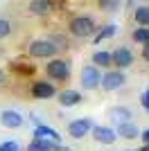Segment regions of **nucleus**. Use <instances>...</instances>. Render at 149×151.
<instances>
[{"label": "nucleus", "mask_w": 149, "mask_h": 151, "mask_svg": "<svg viewBox=\"0 0 149 151\" xmlns=\"http://www.w3.org/2000/svg\"><path fill=\"white\" fill-rule=\"evenodd\" d=\"M70 34H72L74 38H90L97 34V23H95L90 16H74L72 20H70Z\"/></svg>", "instance_id": "1"}, {"label": "nucleus", "mask_w": 149, "mask_h": 151, "mask_svg": "<svg viewBox=\"0 0 149 151\" xmlns=\"http://www.w3.org/2000/svg\"><path fill=\"white\" fill-rule=\"evenodd\" d=\"M45 75H48L50 81H59V83H66L70 79V63L61 57H54L45 63Z\"/></svg>", "instance_id": "2"}, {"label": "nucleus", "mask_w": 149, "mask_h": 151, "mask_svg": "<svg viewBox=\"0 0 149 151\" xmlns=\"http://www.w3.org/2000/svg\"><path fill=\"white\" fill-rule=\"evenodd\" d=\"M27 52H30L32 59H54L56 57V47L50 43L48 38H34L27 45Z\"/></svg>", "instance_id": "3"}, {"label": "nucleus", "mask_w": 149, "mask_h": 151, "mask_svg": "<svg viewBox=\"0 0 149 151\" xmlns=\"http://www.w3.org/2000/svg\"><path fill=\"white\" fill-rule=\"evenodd\" d=\"M79 81H81V88L84 90H95L99 88V83H102V70L97 65H84L81 68V75H79Z\"/></svg>", "instance_id": "4"}, {"label": "nucleus", "mask_w": 149, "mask_h": 151, "mask_svg": "<svg viewBox=\"0 0 149 151\" xmlns=\"http://www.w3.org/2000/svg\"><path fill=\"white\" fill-rule=\"evenodd\" d=\"M124 83H127V75H124L122 70H106L104 75H102L99 88L106 90V93H113V90H120Z\"/></svg>", "instance_id": "5"}, {"label": "nucleus", "mask_w": 149, "mask_h": 151, "mask_svg": "<svg viewBox=\"0 0 149 151\" xmlns=\"http://www.w3.org/2000/svg\"><path fill=\"white\" fill-rule=\"evenodd\" d=\"M95 122L90 120V117H79V120H72L68 124V135L74 140H81L86 138V135H90V131H93Z\"/></svg>", "instance_id": "6"}, {"label": "nucleus", "mask_w": 149, "mask_h": 151, "mask_svg": "<svg viewBox=\"0 0 149 151\" xmlns=\"http://www.w3.org/2000/svg\"><path fill=\"white\" fill-rule=\"evenodd\" d=\"M90 135H93L95 142H99V145H113L115 140H118V133H115V129L113 126H104V124H95L93 126V131H90Z\"/></svg>", "instance_id": "7"}, {"label": "nucleus", "mask_w": 149, "mask_h": 151, "mask_svg": "<svg viewBox=\"0 0 149 151\" xmlns=\"http://www.w3.org/2000/svg\"><path fill=\"white\" fill-rule=\"evenodd\" d=\"M30 93H32V97L34 99H52V97H56V86L52 81H34L32 83V88H30Z\"/></svg>", "instance_id": "8"}, {"label": "nucleus", "mask_w": 149, "mask_h": 151, "mask_svg": "<svg viewBox=\"0 0 149 151\" xmlns=\"http://www.w3.org/2000/svg\"><path fill=\"white\" fill-rule=\"evenodd\" d=\"M56 101H59V106H63V108H72V106H77V104L84 101V95H81L79 90H74V88H66V90H59V93H56Z\"/></svg>", "instance_id": "9"}, {"label": "nucleus", "mask_w": 149, "mask_h": 151, "mask_svg": "<svg viewBox=\"0 0 149 151\" xmlns=\"http://www.w3.org/2000/svg\"><path fill=\"white\" fill-rule=\"evenodd\" d=\"M27 151H70L68 147H63L61 142H52L48 138H32L27 145Z\"/></svg>", "instance_id": "10"}, {"label": "nucleus", "mask_w": 149, "mask_h": 151, "mask_svg": "<svg viewBox=\"0 0 149 151\" xmlns=\"http://www.w3.org/2000/svg\"><path fill=\"white\" fill-rule=\"evenodd\" d=\"M133 52L129 50V47H118V50H113L111 54V61L113 65H115V70H124V68H131L133 65Z\"/></svg>", "instance_id": "11"}, {"label": "nucleus", "mask_w": 149, "mask_h": 151, "mask_svg": "<svg viewBox=\"0 0 149 151\" xmlns=\"http://www.w3.org/2000/svg\"><path fill=\"white\" fill-rule=\"evenodd\" d=\"M0 124L5 126V129H20L25 124V117H23V113L14 111V108H5L0 113Z\"/></svg>", "instance_id": "12"}, {"label": "nucleus", "mask_w": 149, "mask_h": 151, "mask_svg": "<svg viewBox=\"0 0 149 151\" xmlns=\"http://www.w3.org/2000/svg\"><path fill=\"white\" fill-rule=\"evenodd\" d=\"M27 9H30L32 16L45 18V16H50V14H52V9H54V2H52V0H32L30 5H27Z\"/></svg>", "instance_id": "13"}, {"label": "nucleus", "mask_w": 149, "mask_h": 151, "mask_svg": "<svg viewBox=\"0 0 149 151\" xmlns=\"http://www.w3.org/2000/svg\"><path fill=\"white\" fill-rule=\"evenodd\" d=\"M108 117H111L113 124L118 126V124H124V122L133 120V111L129 106H113V108H108Z\"/></svg>", "instance_id": "14"}, {"label": "nucleus", "mask_w": 149, "mask_h": 151, "mask_svg": "<svg viewBox=\"0 0 149 151\" xmlns=\"http://www.w3.org/2000/svg\"><path fill=\"white\" fill-rule=\"evenodd\" d=\"M115 133H118V138H124V140H136L140 138V129L136 126V122H124V124H118L115 126Z\"/></svg>", "instance_id": "15"}, {"label": "nucleus", "mask_w": 149, "mask_h": 151, "mask_svg": "<svg viewBox=\"0 0 149 151\" xmlns=\"http://www.w3.org/2000/svg\"><path fill=\"white\" fill-rule=\"evenodd\" d=\"M12 70L18 72V75H23V77H32L34 72H36V65H34L30 59H14L12 61Z\"/></svg>", "instance_id": "16"}, {"label": "nucleus", "mask_w": 149, "mask_h": 151, "mask_svg": "<svg viewBox=\"0 0 149 151\" xmlns=\"http://www.w3.org/2000/svg\"><path fill=\"white\" fill-rule=\"evenodd\" d=\"M34 138H48V140H52V142H61L59 131H54L52 126H45L43 122H38V124L34 126Z\"/></svg>", "instance_id": "17"}, {"label": "nucleus", "mask_w": 149, "mask_h": 151, "mask_svg": "<svg viewBox=\"0 0 149 151\" xmlns=\"http://www.w3.org/2000/svg\"><path fill=\"white\" fill-rule=\"evenodd\" d=\"M118 34V25L115 23H108V25L99 27L97 34H95V43H102V41H106V38H113Z\"/></svg>", "instance_id": "18"}, {"label": "nucleus", "mask_w": 149, "mask_h": 151, "mask_svg": "<svg viewBox=\"0 0 149 151\" xmlns=\"http://www.w3.org/2000/svg\"><path fill=\"white\" fill-rule=\"evenodd\" d=\"M133 20H136L140 27H149V5L136 7V12H133Z\"/></svg>", "instance_id": "19"}, {"label": "nucleus", "mask_w": 149, "mask_h": 151, "mask_svg": "<svg viewBox=\"0 0 149 151\" xmlns=\"http://www.w3.org/2000/svg\"><path fill=\"white\" fill-rule=\"evenodd\" d=\"M111 52H104V50H97L93 52V65L97 68H111Z\"/></svg>", "instance_id": "20"}, {"label": "nucleus", "mask_w": 149, "mask_h": 151, "mask_svg": "<svg viewBox=\"0 0 149 151\" xmlns=\"http://www.w3.org/2000/svg\"><path fill=\"white\" fill-rule=\"evenodd\" d=\"M48 41L56 47V52H66V50L70 47V41H68V36H66V34H50Z\"/></svg>", "instance_id": "21"}, {"label": "nucleus", "mask_w": 149, "mask_h": 151, "mask_svg": "<svg viewBox=\"0 0 149 151\" xmlns=\"http://www.w3.org/2000/svg\"><path fill=\"white\" fill-rule=\"evenodd\" d=\"M131 38L140 45H149V27H138V29H133Z\"/></svg>", "instance_id": "22"}, {"label": "nucleus", "mask_w": 149, "mask_h": 151, "mask_svg": "<svg viewBox=\"0 0 149 151\" xmlns=\"http://www.w3.org/2000/svg\"><path fill=\"white\" fill-rule=\"evenodd\" d=\"M97 5H99V9H102V12L111 14V12H118V9H120L122 0H97Z\"/></svg>", "instance_id": "23"}, {"label": "nucleus", "mask_w": 149, "mask_h": 151, "mask_svg": "<svg viewBox=\"0 0 149 151\" xmlns=\"http://www.w3.org/2000/svg\"><path fill=\"white\" fill-rule=\"evenodd\" d=\"M9 34H12V23H9L7 18H0V41L7 38Z\"/></svg>", "instance_id": "24"}, {"label": "nucleus", "mask_w": 149, "mask_h": 151, "mask_svg": "<svg viewBox=\"0 0 149 151\" xmlns=\"http://www.w3.org/2000/svg\"><path fill=\"white\" fill-rule=\"evenodd\" d=\"M0 151H20V145L16 140H5L0 142Z\"/></svg>", "instance_id": "25"}, {"label": "nucleus", "mask_w": 149, "mask_h": 151, "mask_svg": "<svg viewBox=\"0 0 149 151\" xmlns=\"http://www.w3.org/2000/svg\"><path fill=\"white\" fill-rule=\"evenodd\" d=\"M140 104H142L145 113H149V90H145V93L140 95Z\"/></svg>", "instance_id": "26"}, {"label": "nucleus", "mask_w": 149, "mask_h": 151, "mask_svg": "<svg viewBox=\"0 0 149 151\" xmlns=\"http://www.w3.org/2000/svg\"><path fill=\"white\" fill-rule=\"evenodd\" d=\"M140 140H142V145H149V129L140 131Z\"/></svg>", "instance_id": "27"}, {"label": "nucleus", "mask_w": 149, "mask_h": 151, "mask_svg": "<svg viewBox=\"0 0 149 151\" xmlns=\"http://www.w3.org/2000/svg\"><path fill=\"white\" fill-rule=\"evenodd\" d=\"M142 59L149 63V45H142Z\"/></svg>", "instance_id": "28"}, {"label": "nucleus", "mask_w": 149, "mask_h": 151, "mask_svg": "<svg viewBox=\"0 0 149 151\" xmlns=\"http://www.w3.org/2000/svg\"><path fill=\"white\" fill-rule=\"evenodd\" d=\"M5 79H7V75H5V70L0 68V86H2V83H5Z\"/></svg>", "instance_id": "29"}, {"label": "nucleus", "mask_w": 149, "mask_h": 151, "mask_svg": "<svg viewBox=\"0 0 149 151\" xmlns=\"http://www.w3.org/2000/svg\"><path fill=\"white\" fill-rule=\"evenodd\" d=\"M138 151H149V145H142V147H140Z\"/></svg>", "instance_id": "30"}, {"label": "nucleus", "mask_w": 149, "mask_h": 151, "mask_svg": "<svg viewBox=\"0 0 149 151\" xmlns=\"http://www.w3.org/2000/svg\"><path fill=\"white\" fill-rule=\"evenodd\" d=\"M122 151H138V149H122Z\"/></svg>", "instance_id": "31"}, {"label": "nucleus", "mask_w": 149, "mask_h": 151, "mask_svg": "<svg viewBox=\"0 0 149 151\" xmlns=\"http://www.w3.org/2000/svg\"><path fill=\"white\" fill-rule=\"evenodd\" d=\"M131 2H136V0H129V5H131Z\"/></svg>", "instance_id": "32"}]
</instances>
